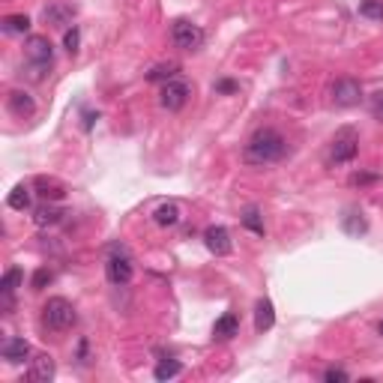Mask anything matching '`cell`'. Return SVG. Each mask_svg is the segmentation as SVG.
I'll list each match as a JSON object with an SVG mask.
<instances>
[{
	"label": "cell",
	"instance_id": "1",
	"mask_svg": "<svg viewBox=\"0 0 383 383\" xmlns=\"http://www.w3.org/2000/svg\"><path fill=\"white\" fill-rule=\"evenodd\" d=\"M288 141L281 138V132L276 129H257L243 147V162L246 165H273L278 159H285Z\"/></svg>",
	"mask_w": 383,
	"mask_h": 383
},
{
	"label": "cell",
	"instance_id": "2",
	"mask_svg": "<svg viewBox=\"0 0 383 383\" xmlns=\"http://www.w3.org/2000/svg\"><path fill=\"white\" fill-rule=\"evenodd\" d=\"M51 66H54V48L48 36H30L25 45V69H21V75L27 72L30 81H45Z\"/></svg>",
	"mask_w": 383,
	"mask_h": 383
},
{
	"label": "cell",
	"instance_id": "3",
	"mask_svg": "<svg viewBox=\"0 0 383 383\" xmlns=\"http://www.w3.org/2000/svg\"><path fill=\"white\" fill-rule=\"evenodd\" d=\"M78 321V314H75V306L66 297H51L48 302L42 306V323L48 326V330L54 332H66V330H72Z\"/></svg>",
	"mask_w": 383,
	"mask_h": 383
},
{
	"label": "cell",
	"instance_id": "4",
	"mask_svg": "<svg viewBox=\"0 0 383 383\" xmlns=\"http://www.w3.org/2000/svg\"><path fill=\"white\" fill-rule=\"evenodd\" d=\"M356 153H359V132L354 126H342L330 141L326 162L330 165H347V162L356 159Z\"/></svg>",
	"mask_w": 383,
	"mask_h": 383
},
{
	"label": "cell",
	"instance_id": "5",
	"mask_svg": "<svg viewBox=\"0 0 383 383\" xmlns=\"http://www.w3.org/2000/svg\"><path fill=\"white\" fill-rule=\"evenodd\" d=\"M132 276H135V267H132L129 252L120 249V246H114L111 255H108V261H105V278L114 288H120V285H129Z\"/></svg>",
	"mask_w": 383,
	"mask_h": 383
},
{
	"label": "cell",
	"instance_id": "6",
	"mask_svg": "<svg viewBox=\"0 0 383 383\" xmlns=\"http://www.w3.org/2000/svg\"><path fill=\"white\" fill-rule=\"evenodd\" d=\"M171 39L177 48H183V51H198L201 45H204V30H201L195 21H189V18H177L174 21V27H171Z\"/></svg>",
	"mask_w": 383,
	"mask_h": 383
},
{
	"label": "cell",
	"instance_id": "7",
	"mask_svg": "<svg viewBox=\"0 0 383 383\" xmlns=\"http://www.w3.org/2000/svg\"><path fill=\"white\" fill-rule=\"evenodd\" d=\"M363 102V84L356 78H339L332 84V105L335 108H354Z\"/></svg>",
	"mask_w": 383,
	"mask_h": 383
},
{
	"label": "cell",
	"instance_id": "8",
	"mask_svg": "<svg viewBox=\"0 0 383 383\" xmlns=\"http://www.w3.org/2000/svg\"><path fill=\"white\" fill-rule=\"evenodd\" d=\"M192 96V87L186 81H180V78H171V81H165L162 90H159V102L165 111H180Z\"/></svg>",
	"mask_w": 383,
	"mask_h": 383
},
{
	"label": "cell",
	"instance_id": "9",
	"mask_svg": "<svg viewBox=\"0 0 383 383\" xmlns=\"http://www.w3.org/2000/svg\"><path fill=\"white\" fill-rule=\"evenodd\" d=\"M204 246L210 249V255H216V257H224L234 252V240H231L228 228H222V224H210L204 231Z\"/></svg>",
	"mask_w": 383,
	"mask_h": 383
},
{
	"label": "cell",
	"instance_id": "10",
	"mask_svg": "<svg viewBox=\"0 0 383 383\" xmlns=\"http://www.w3.org/2000/svg\"><path fill=\"white\" fill-rule=\"evenodd\" d=\"M6 108H9V114H13V117H18V120H30L33 114H36V99H33L27 90H9Z\"/></svg>",
	"mask_w": 383,
	"mask_h": 383
},
{
	"label": "cell",
	"instance_id": "11",
	"mask_svg": "<svg viewBox=\"0 0 383 383\" xmlns=\"http://www.w3.org/2000/svg\"><path fill=\"white\" fill-rule=\"evenodd\" d=\"M54 371H58V365H54V356L48 354H36L30 359V368H27V377L33 383H51L54 380Z\"/></svg>",
	"mask_w": 383,
	"mask_h": 383
},
{
	"label": "cell",
	"instance_id": "12",
	"mask_svg": "<svg viewBox=\"0 0 383 383\" xmlns=\"http://www.w3.org/2000/svg\"><path fill=\"white\" fill-rule=\"evenodd\" d=\"M0 356L6 359L9 365H21L25 359H30V344L25 342V339H6L4 344H0Z\"/></svg>",
	"mask_w": 383,
	"mask_h": 383
},
{
	"label": "cell",
	"instance_id": "13",
	"mask_svg": "<svg viewBox=\"0 0 383 383\" xmlns=\"http://www.w3.org/2000/svg\"><path fill=\"white\" fill-rule=\"evenodd\" d=\"M33 189L39 192L42 201H54V204L66 198V186L60 183L58 177H36V180H33Z\"/></svg>",
	"mask_w": 383,
	"mask_h": 383
},
{
	"label": "cell",
	"instance_id": "14",
	"mask_svg": "<svg viewBox=\"0 0 383 383\" xmlns=\"http://www.w3.org/2000/svg\"><path fill=\"white\" fill-rule=\"evenodd\" d=\"M66 216V210L58 207L54 201H45V204H39L36 210H33V222L39 224V228H54V224H60Z\"/></svg>",
	"mask_w": 383,
	"mask_h": 383
},
{
	"label": "cell",
	"instance_id": "15",
	"mask_svg": "<svg viewBox=\"0 0 383 383\" xmlns=\"http://www.w3.org/2000/svg\"><path fill=\"white\" fill-rule=\"evenodd\" d=\"M273 323H276V306H273V300L261 297V300H257V306H255V330H257V332H267V330H273Z\"/></svg>",
	"mask_w": 383,
	"mask_h": 383
},
{
	"label": "cell",
	"instance_id": "16",
	"mask_svg": "<svg viewBox=\"0 0 383 383\" xmlns=\"http://www.w3.org/2000/svg\"><path fill=\"white\" fill-rule=\"evenodd\" d=\"M21 281H25V273H21L18 267H13V269H6V273H4V278H0V297H4V309L13 306V294L21 288Z\"/></svg>",
	"mask_w": 383,
	"mask_h": 383
},
{
	"label": "cell",
	"instance_id": "17",
	"mask_svg": "<svg viewBox=\"0 0 383 383\" xmlns=\"http://www.w3.org/2000/svg\"><path fill=\"white\" fill-rule=\"evenodd\" d=\"M236 332H240V318H236L234 311H224L222 318L213 323V339H216V342H228V339H234Z\"/></svg>",
	"mask_w": 383,
	"mask_h": 383
},
{
	"label": "cell",
	"instance_id": "18",
	"mask_svg": "<svg viewBox=\"0 0 383 383\" xmlns=\"http://www.w3.org/2000/svg\"><path fill=\"white\" fill-rule=\"evenodd\" d=\"M342 228H344V234H351V236H363L368 231V222H365V216L356 207H351V210H344V216H342Z\"/></svg>",
	"mask_w": 383,
	"mask_h": 383
},
{
	"label": "cell",
	"instance_id": "19",
	"mask_svg": "<svg viewBox=\"0 0 383 383\" xmlns=\"http://www.w3.org/2000/svg\"><path fill=\"white\" fill-rule=\"evenodd\" d=\"M153 222L159 224V228H174V224L180 222V207L174 204V201H168V204H159L153 210Z\"/></svg>",
	"mask_w": 383,
	"mask_h": 383
},
{
	"label": "cell",
	"instance_id": "20",
	"mask_svg": "<svg viewBox=\"0 0 383 383\" xmlns=\"http://www.w3.org/2000/svg\"><path fill=\"white\" fill-rule=\"evenodd\" d=\"M6 204L13 207V210H30V204H33V189H30L27 183H18L13 192H9Z\"/></svg>",
	"mask_w": 383,
	"mask_h": 383
},
{
	"label": "cell",
	"instance_id": "21",
	"mask_svg": "<svg viewBox=\"0 0 383 383\" xmlns=\"http://www.w3.org/2000/svg\"><path fill=\"white\" fill-rule=\"evenodd\" d=\"M240 222H243V228H249L252 234H257V236H264L267 234V228H264V216H261V207H246L243 210V216H240Z\"/></svg>",
	"mask_w": 383,
	"mask_h": 383
},
{
	"label": "cell",
	"instance_id": "22",
	"mask_svg": "<svg viewBox=\"0 0 383 383\" xmlns=\"http://www.w3.org/2000/svg\"><path fill=\"white\" fill-rule=\"evenodd\" d=\"M180 75V63H159L147 72V81H171Z\"/></svg>",
	"mask_w": 383,
	"mask_h": 383
},
{
	"label": "cell",
	"instance_id": "23",
	"mask_svg": "<svg viewBox=\"0 0 383 383\" xmlns=\"http://www.w3.org/2000/svg\"><path fill=\"white\" fill-rule=\"evenodd\" d=\"M0 30L4 33H27L30 30V18L27 15H6L0 21Z\"/></svg>",
	"mask_w": 383,
	"mask_h": 383
},
{
	"label": "cell",
	"instance_id": "24",
	"mask_svg": "<svg viewBox=\"0 0 383 383\" xmlns=\"http://www.w3.org/2000/svg\"><path fill=\"white\" fill-rule=\"evenodd\" d=\"M180 371H183V365L177 363V359H162L159 365H156V371H153V377L156 380H171V377H177Z\"/></svg>",
	"mask_w": 383,
	"mask_h": 383
},
{
	"label": "cell",
	"instance_id": "25",
	"mask_svg": "<svg viewBox=\"0 0 383 383\" xmlns=\"http://www.w3.org/2000/svg\"><path fill=\"white\" fill-rule=\"evenodd\" d=\"M359 15L383 21V0H359Z\"/></svg>",
	"mask_w": 383,
	"mask_h": 383
},
{
	"label": "cell",
	"instance_id": "26",
	"mask_svg": "<svg viewBox=\"0 0 383 383\" xmlns=\"http://www.w3.org/2000/svg\"><path fill=\"white\" fill-rule=\"evenodd\" d=\"M78 45H81V30H78L75 25L63 33V48L69 54H78Z\"/></svg>",
	"mask_w": 383,
	"mask_h": 383
},
{
	"label": "cell",
	"instance_id": "27",
	"mask_svg": "<svg viewBox=\"0 0 383 383\" xmlns=\"http://www.w3.org/2000/svg\"><path fill=\"white\" fill-rule=\"evenodd\" d=\"M51 278H54V273H51V269H36V273H33V281H30V288L33 290H42L45 285H51Z\"/></svg>",
	"mask_w": 383,
	"mask_h": 383
},
{
	"label": "cell",
	"instance_id": "28",
	"mask_svg": "<svg viewBox=\"0 0 383 383\" xmlns=\"http://www.w3.org/2000/svg\"><path fill=\"white\" fill-rule=\"evenodd\" d=\"M323 380L326 383H347V380H351V375H347L344 368H326L323 371Z\"/></svg>",
	"mask_w": 383,
	"mask_h": 383
},
{
	"label": "cell",
	"instance_id": "29",
	"mask_svg": "<svg viewBox=\"0 0 383 383\" xmlns=\"http://www.w3.org/2000/svg\"><path fill=\"white\" fill-rule=\"evenodd\" d=\"M371 114H375V120L383 123V90H380V93L371 96Z\"/></svg>",
	"mask_w": 383,
	"mask_h": 383
},
{
	"label": "cell",
	"instance_id": "30",
	"mask_svg": "<svg viewBox=\"0 0 383 383\" xmlns=\"http://www.w3.org/2000/svg\"><path fill=\"white\" fill-rule=\"evenodd\" d=\"M354 186H368V183H377V174H354L351 177Z\"/></svg>",
	"mask_w": 383,
	"mask_h": 383
},
{
	"label": "cell",
	"instance_id": "31",
	"mask_svg": "<svg viewBox=\"0 0 383 383\" xmlns=\"http://www.w3.org/2000/svg\"><path fill=\"white\" fill-rule=\"evenodd\" d=\"M216 93H236V81H231V78H222V81L216 84Z\"/></svg>",
	"mask_w": 383,
	"mask_h": 383
},
{
	"label": "cell",
	"instance_id": "32",
	"mask_svg": "<svg viewBox=\"0 0 383 383\" xmlns=\"http://www.w3.org/2000/svg\"><path fill=\"white\" fill-rule=\"evenodd\" d=\"M377 332H380V335H383V321H380V323H377Z\"/></svg>",
	"mask_w": 383,
	"mask_h": 383
}]
</instances>
